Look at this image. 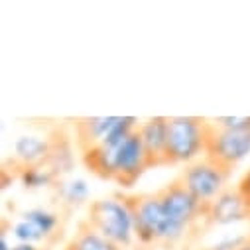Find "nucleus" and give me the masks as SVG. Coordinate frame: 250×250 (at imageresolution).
Masks as SVG:
<instances>
[{
  "label": "nucleus",
  "instance_id": "23",
  "mask_svg": "<svg viewBox=\"0 0 250 250\" xmlns=\"http://www.w3.org/2000/svg\"><path fill=\"white\" fill-rule=\"evenodd\" d=\"M238 250H250V240H246V242H244V244H242Z\"/></svg>",
  "mask_w": 250,
  "mask_h": 250
},
{
  "label": "nucleus",
  "instance_id": "11",
  "mask_svg": "<svg viewBox=\"0 0 250 250\" xmlns=\"http://www.w3.org/2000/svg\"><path fill=\"white\" fill-rule=\"evenodd\" d=\"M14 160L20 169L45 166L49 160V138L40 136H20L14 142Z\"/></svg>",
  "mask_w": 250,
  "mask_h": 250
},
{
  "label": "nucleus",
  "instance_id": "18",
  "mask_svg": "<svg viewBox=\"0 0 250 250\" xmlns=\"http://www.w3.org/2000/svg\"><path fill=\"white\" fill-rule=\"evenodd\" d=\"M221 128L230 130H250V116H219L213 120Z\"/></svg>",
  "mask_w": 250,
  "mask_h": 250
},
{
  "label": "nucleus",
  "instance_id": "7",
  "mask_svg": "<svg viewBox=\"0 0 250 250\" xmlns=\"http://www.w3.org/2000/svg\"><path fill=\"white\" fill-rule=\"evenodd\" d=\"M150 169L148 156L142 144V138L138 134V128L124 140L120 146L114 148L112 156V181L120 187H132L142 173Z\"/></svg>",
  "mask_w": 250,
  "mask_h": 250
},
{
  "label": "nucleus",
  "instance_id": "22",
  "mask_svg": "<svg viewBox=\"0 0 250 250\" xmlns=\"http://www.w3.org/2000/svg\"><path fill=\"white\" fill-rule=\"evenodd\" d=\"M0 250H12V248L8 246V240H6L4 234H2V238H0Z\"/></svg>",
  "mask_w": 250,
  "mask_h": 250
},
{
  "label": "nucleus",
  "instance_id": "10",
  "mask_svg": "<svg viewBox=\"0 0 250 250\" xmlns=\"http://www.w3.org/2000/svg\"><path fill=\"white\" fill-rule=\"evenodd\" d=\"M122 116H85V118H77L73 122L75 128V142L79 152H87L95 146H99L108 134L110 130L120 122Z\"/></svg>",
  "mask_w": 250,
  "mask_h": 250
},
{
  "label": "nucleus",
  "instance_id": "24",
  "mask_svg": "<svg viewBox=\"0 0 250 250\" xmlns=\"http://www.w3.org/2000/svg\"><path fill=\"white\" fill-rule=\"evenodd\" d=\"M63 250H69V248H67V246H65V248H63Z\"/></svg>",
  "mask_w": 250,
  "mask_h": 250
},
{
  "label": "nucleus",
  "instance_id": "8",
  "mask_svg": "<svg viewBox=\"0 0 250 250\" xmlns=\"http://www.w3.org/2000/svg\"><path fill=\"white\" fill-rule=\"evenodd\" d=\"M138 134L142 138L148 166L160 167L169 166L167 158V116H152L146 122L138 124Z\"/></svg>",
  "mask_w": 250,
  "mask_h": 250
},
{
  "label": "nucleus",
  "instance_id": "12",
  "mask_svg": "<svg viewBox=\"0 0 250 250\" xmlns=\"http://www.w3.org/2000/svg\"><path fill=\"white\" fill-rule=\"evenodd\" d=\"M57 177H61L63 173H69L75 166V158H73V148L69 138L61 132L55 130L49 136V160L45 164Z\"/></svg>",
  "mask_w": 250,
  "mask_h": 250
},
{
  "label": "nucleus",
  "instance_id": "14",
  "mask_svg": "<svg viewBox=\"0 0 250 250\" xmlns=\"http://www.w3.org/2000/svg\"><path fill=\"white\" fill-rule=\"evenodd\" d=\"M18 177L26 189H42V187H51L59 177L47 166H34L18 169Z\"/></svg>",
  "mask_w": 250,
  "mask_h": 250
},
{
  "label": "nucleus",
  "instance_id": "16",
  "mask_svg": "<svg viewBox=\"0 0 250 250\" xmlns=\"http://www.w3.org/2000/svg\"><path fill=\"white\" fill-rule=\"evenodd\" d=\"M22 217H24V221L32 223L45 238H49L57 230V227H59V215L49 211V209H43V207L28 209V211L22 213Z\"/></svg>",
  "mask_w": 250,
  "mask_h": 250
},
{
  "label": "nucleus",
  "instance_id": "21",
  "mask_svg": "<svg viewBox=\"0 0 250 250\" xmlns=\"http://www.w3.org/2000/svg\"><path fill=\"white\" fill-rule=\"evenodd\" d=\"M12 250H40L36 244H16V246H12Z\"/></svg>",
  "mask_w": 250,
  "mask_h": 250
},
{
  "label": "nucleus",
  "instance_id": "15",
  "mask_svg": "<svg viewBox=\"0 0 250 250\" xmlns=\"http://www.w3.org/2000/svg\"><path fill=\"white\" fill-rule=\"evenodd\" d=\"M57 185H59L57 187L59 197L69 207H79L89 199V185L81 177H75L69 181H59Z\"/></svg>",
  "mask_w": 250,
  "mask_h": 250
},
{
  "label": "nucleus",
  "instance_id": "3",
  "mask_svg": "<svg viewBox=\"0 0 250 250\" xmlns=\"http://www.w3.org/2000/svg\"><path fill=\"white\" fill-rule=\"evenodd\" d=\"M207 120L199 116L167 118V158L169 166L191 164L205 154Z\"/></svg>",
  "mask_w": 250,
  "mask_h": 250
},
{
  "label": "nucleus",
  "instance_id": "19",
  "mask_svg": "<svg viewBox=\"0 0 250 250\" xmlns=\"http://www.w3.org/2000/svg\"><path fill=\"white\" fill-rule=\"evenodd\" d=\"M246 240H250V238H248V236H244V234L225 236V238H221L219 242H215L213 246H209V248H205V250H238Z\"/></svg>",
  "mask_w": 250,
  "mask_h": 250
},
{
  "label": "nucleus",
  "instance_id": "9",
  "mask_svg": "<svg viewBox=\"0 0 250 250\" xmlns=\"http://www.w3.org/2000/svg\"><path fill=\"white\" fill-rule=\"evenodd\" d=\"M205 217L213 225H234L240 221L250 219L248 205L240 191L236 189H225L205 211Z\"/></svg>",
  "mask_w": 250,
  "mask_h": 250
},
{
  "label": "nucleus",
  "instance_id": "13",
  "mask_svg": "<svg viewBox=\"0 0 250 250\" xmlns=\"http://www.w3.org/2000/svg\"><path fill=\"white\" fill-rule=\"evenodd\" d=\"M65 246L69 250H122V246H118L116 242H112L106 236H103L101 232H97L87 221L79 223L75 236Z\"/></svg>",
  "mask_w": 250,
  "mask_h": 250
},
{
  "label": "nucleus",
  "instance_id": "1",
  "mask_svg": "<svg viewBox=\"0 0 250 250\" xmlns=\"http://www.w3.org/2000/svg\"><path fill=\"white\" fill-rule=\"evenodd\" d=\"M124 201L132 211L134 234L140 244H173L181 238L167 221L158 193L124 195Z\"/></svg>",
  "mask_w": 250,
  "mask_h": 250
},
{
  "label": "nucleus",
  "instance_id": "17",
  "mask_svg": "<svg viewBox=\"0 0 250 250\" xmlns=\"http://www.w3.org/2000/svg\"><path fill=\"white\" fill-rule=\"evenodd\" d=\"M12 234L20 240V244H34V242H42V240H47L32 223L28 221H18L14 227H12Z\"/></svg>",
  "mask_w": 250,
  "mask_h": 250
},
{
  "label": "nucleus",
  "instance_id": "20",
  "mask_svg": "<svg viewBox=\"0 0 250 250\" xmlns=\"http://www.w3.org/2000/svg\"><path fill=\"white\" fill-rule=\"evenodd\" d=\"M236 189H238L240 195L244 197V201H246V205H248V211H250V169L240 177V181H238V185H236Z\"/></svg>",
  "mask_w": 250,
  "mask_h": 250
},
{
  "label": "nucleus",
  "instance_id": "6",
  "mask_svg": "<svg viewBox=\"0 0 250 250\" xmlns=\"http://www.w3.org/2000/svg\"><path fill=\"white\" fill-rule=\"evenodd\" d=\"M156 193L162 201V207H164L167 221L171 223L173 230L179 236L185 234V230L189 229V225L197 217L205 215L203 205L189 193V189H187L179 179H173L171 183H167L166 187H162V189Z\"/></svg>",
  "mask_w": 250,
  "mask_h": 250
},
{
  "label": "nucleus",
  "instance_id": "5",
  "mask_svg": "<svg viewBox=\"0 0 250 250\" xmlns=\"http://www.w3.org/2000/svg\"><path fill=\"white\" fill-rule=\"evenodd\" d=\"M177 179L189 189V193L207 211V207L225 191V183L229 175L221 171L215 164H211L207 158H201L187 164Z\"/></svg>",
  "mask_w": 250,
  "mask_h": 250
},
{
  "label": "nucleus",
  "instance_id": "2",
  "mask_svg": "<svg viewBox=\"0 0 250 250\" xmlns=\"http://www.w3.org/2000/svg\"><path fill=\"white\" fill-rule=\"evenodd\" d=\"M85 221L118 246L126 248L136 238L132 211L124 197H103L89 203Z\"/></svg>",
  "mask_w": 250,
  "mask_h": 250
},
{
  "label": "nucleus",
  "instance_id": "4",
  "mask_svg": "<svg viewBox=\"0 0 250 250\" xmlns=\"http://www.w3.org/2000/svg\"><path fill=\"white\" fill-rule=\"evenodd\" d=\"M250 154V130H230L221 128L211 120H207V142L205 154L211 164H215L227 175Z\"/></svg>",
  "mask_w": 250,
  "mask_h": 250
}]
</instances>
